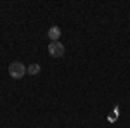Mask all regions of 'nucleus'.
<instances>
[{
	"label": "nucleus",
	"instance_id": "nucleus-1",
	"mask_svg": "<svg viewBox=\"0 0 130 128\" xmlns=\"http://www.w3.org/2000/svg\"><path fill=\"white\" fill-rule=\"evenodd\" d=\"M26 66L23 64V62H19V61H16V62H12L9 66V75L12 76L14 80H21L24 75H26Z\"/></svg>",
	"mask_w": 130,
	"mask_h": 128
},
{
	"label": "nucleus",
	"instance_id": "nucleus-3",
	"mask_svg": "<svg viewBox=\"0 0 130 128\" xmlns=\"http://www.w3.org/2000/svg\"><path fill=\"white\" fill-rule=\"evenodd\" d=\"M47 36L50 38V42H57V40L61 38V28L52 26V28L49 30V33H47Z\"/></svg>",
	"mask_w": 130,
	"mask_h": 128
},
{
	"label": "nucleus",
	"instance_id": "nucleus-2",
	"mask_svg": "<svg viewBox=\"0 0 130 128\" xmlns=\"http://www.w3.org/2000/svg\"><path fill=\"white\" fill-rule=\"evenodd\" d=\"M49 54L52 57H62L64 56V45L61 42H50L49 43Z\"/></svg>",
	"mask_w": 130,
	"mask_h": 128
},
{
	"label": "nucleus",
	"instance_id": "nucleus-4",
	"mask_svg": "<svg viewBox=\"0 0 130 128\" xmlns=\"http://www.w3.org/2000/svg\"><path fill=\"white\" fill-rule=\"evenodd\" d=\"M26 73H28V75H31V76H33V75H38V73H40V64H37V62H35V64L28 66Z\"/></svg>",
	"mask_w": 130,
	"mask_h": 128
}]
</instances>
